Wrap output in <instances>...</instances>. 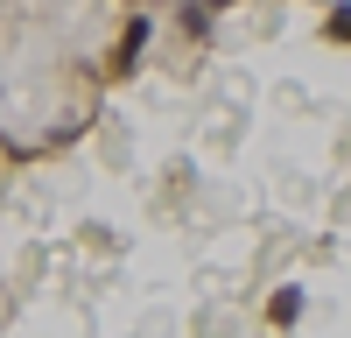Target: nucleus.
Segmentation results:
<instances>
[{
  "instance_id": "4",
  "label": "nucleus",
  "mask_w": 351,
  "mask_h": 338,
  "mask_svg": "<svg viewBox=\"0 0 351 338\" xmlns=\"http://www.w3.org/2000/svg\"><path fill=\"white\" fill-rule=\"evenodd\" d=\"M197 8H204V14H225V8H239V0H197Z\"/></svg>"
},
{
  "instance_id": "1",
  "label": "nucleus",
  "mask_w": 351,
  "mask_h": 338,
  "mask_svg": "<svg viewBox=\"0 0 351 338\" xmlns=\"http://www.w3.org/2000/svg\"><path fill=\"white\" fill-rule=\"evenodd\" d=\"M148 36H155V21H148V14H127L120 43H112V78H134V71H141V56H148Z\"/></svg>"
},
{
  "instance_id": "3",
  "label": "nucleus",
  "mask_w": 351,
  "mask_h": 338,
  "mask_svg": "<svg viewBox=\"0 0 351 338\" xmlns=\"http://www.w3.org/2000/svg\"><path fill=\"white\" fill-rule=\"evenodd\" d=\"M324 36H330V43H351V8H330V14H324Z\"/></svg>"
},
{
  "instance_id": "2",
  "label": "nucleus",
  "mask_w": 351,
  "mask_h": 338,
  "mask_svg": "<svg viewBox=\"0 0 351 338\" xmlns=\"http://www.w3.org/2000/svg\"><path fill=\"white\" fill-rule=\"evenodd\" d=\"M302 310H309V289H302V282H281V289L267 296V324H274V331H295Z\"/></svg>"
}]
</instances>
